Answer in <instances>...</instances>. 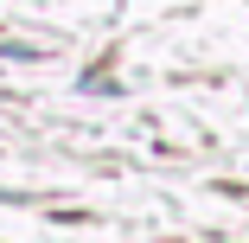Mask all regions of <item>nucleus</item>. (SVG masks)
I'll list each match as a JSON object with an SVG mask.
<instances>
[]
</instances>
